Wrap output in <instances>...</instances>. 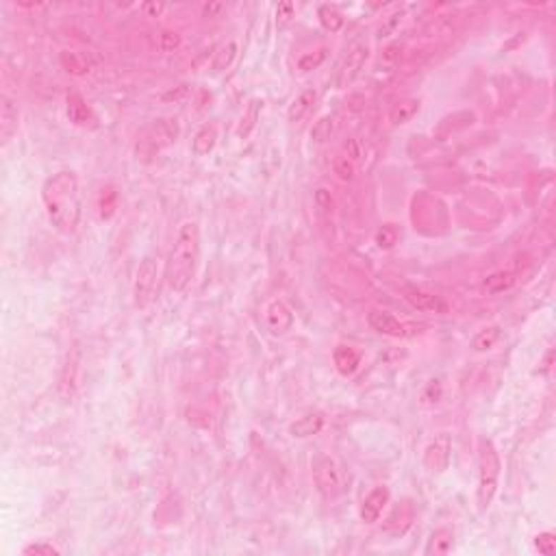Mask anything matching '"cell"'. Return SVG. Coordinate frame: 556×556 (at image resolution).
<instances>
[{"label": "cell", "mask_w": 556, "mask_h": 556, "mask_svg": "<svg viewBox=\"0 0 556 556\" xmlns=\"http://www.w3.org/2000/svg\"><path fill=\"white\" fill-rule=\"evenodd\" d=\"M321 428H324V418H321L319 413H309V415L296 420L289 426V434L298 437V439H307V437L319 434Z\"/></svg>", "instance_id": "15"}, {"label": "cell", "mask_w": 556, "mask_h": 556, "mask_svg": "<svg viewBox=\"0 0 556 556\" xmlns=\"http://www.w3.org/2000/svg\"><path fill=\"white\" fill-rule=\"evenodd\" d=\"M315 98H317V94H315L313 90H307V92H302L300 96H296L294 100H291L289 109H287V120H289L291 124L302 122L307 115L311 113V109H313V105H315Z\"/></svg>", "instance_id": "14"}, {"label": "cell", "mask_w": 556, "mask_h": 556, "mask_svg": "<svg viewBox=\"0 0 556 556\" xmlns=\"http://www.w3.org/2000/svg\"><path fill=\"white\" fill-rule=\"evenodd\" d=\"M404 300L418 311H446V304L442 302V298L434 294H428V291L413 287V285L404 287Z\"/></svg>", "instance_id": "11"}, {"label": "cell", "mask_w": 556, "mask_h": 556, "mask_svg": "<svg viewBox=\"0 0 556 556\" xmlns=\"http://www.w3.org/2000/svg\"><path fill=\"white\" fill-rule=\"evenodd\" d=\"M333 170H335V174L337 177L341 179V181H353L355 179V161L353 159H348L345 155H341V157H337L335 161H333Z\"/></svg>", "instance_id": "26"}, {"label": "cell", "mask_w": 556, "mask_h": 556, "mask_svg": "<svg viewBox=\"0 0 556 556\" xmlns=\"http://www.w3.org/2000/svg\"><path fill=\"white\" fill-rule=\"evenodd\" d=\"M179 46H181V37H179V33L163 31V33L159 35V48H161L163 52H172L174 48H179Z\"/></svg>", "instance_id": "30"}, {"label": "cell", "mask_w": 556, "mask_h": 556, "mask_svg": "<svg viewBox=\"0 0 556 556\" xmlns=\"http://www.w3.org/2000/svg\"><path fill=\"white\" fill-rule=\"evenodd\" d=\"M235 52H237V44L235 42H228L220 48V52L215 54V64H213V70H224L226 66H230V61L235 59Z\"/></svg>", "instance_id": "27"}, {"label": "cell", "mask_w": 556, "mask_h": 556, "mask_svg": "<svg viewBox=\"0 0 556 556\" xmlns=\"http://www.w3.org/2000/svg\"><path fill=\"white\" fill-rule=\"evenodd\" d=\"M200 261V228L196 222H183L174 237L167 263L165 280L172 291H185L196 276Z\"/></svg>", "instance_id": "2"}, {"label": "cell", "mask_w": 556, "mask_h": 556, "mask_svg": "<svg viewBox=\"0 0 556 556\" xmlns=\"http://www.w3.org/2000/svg\"><path fill=\"white\" fill-rule=\"evenodd\" d=\"M515 283H517V276L513 274V272H493V274H489L485 280H483V289L487 291V294H504V291H509V289H513L515 287Z\"/></svg>", "instance_id": "18"}, {"label": "cell", "mask_w": 556, "mask_h": 556, "mask_svg": "<svg viewBox=\"0 0 556 556\" xmlns=\"http://www.w3.org/2000/svg\"><path fill=\"white\" fill-rule=\"evenodd\" d=\"M222 9H224V5H207V7H204V13L211 16V13H215V11H222Z\"/></svg>", "instance_id": "33"}, {"label": "cell", "mask_w": 556, "mask_h": 556, "mask_svg": "<svg viewBox=\"0 0 556 556\" xmlns=\"http://www.w3.org/2000/svg\"><path fill=\"white\" fill-rule=\"evenodd\" d=\"M497 339H500V326L483 329V331L472 339V350H474V353H487V350L495 348Z\"/></svg>", "instance_id": "20"}, {"label": "cell", "mask_w": 556, "mask_h": 556, "mask_svg": "<svg viewBox=\"0 0 556 556\" xmlns=\"http://www.w3.org/2000/svg\"><path fill=\"white\" fill-rule=\"evenodd\" d=\"M266 324H268V331L276 337L285 335L291 331L294 326V313L289 311V307L280 300H274L270 302L268 311H266Z\"/></svg>", "instance_id": "9"}, {"label": "cell", "mask_w": 556, "mask_h": 556, "mask_svg": "<svg viewBox=\"0 0 556 556\" xmlns=\"http://www.w3.org/2000/svg\"><path fill=\"white\" fill-rule=\"evenodd\" d=\"M418 113H420V100L418 98H402L394 105V109L389 113V120L394 126H402L406 122H411Z\"/></svg>", "instance_id": "16"}, {"label": "cell", "mask_w": 556, "mask_h": 556, "mask_svg": "<svg viewBox=\"0 0 556 556\" xmlns=\"http://www.w3.org/2000/svg\"><path fill=\"white\" fill-rule=\"evenodd\" d=\"M333 361L341 376H353L361 365V355L353 345H337L333 350Z\"/></svg>", "instance_id": "13"}, {"label": "cell", "mask_w": 556, "mask_h": 556, "mask_svg": "<svg viewBox=\"0 0 556 556\" xmlns=\"http://www.w3.org/2000/svg\"><path fill=\"white\" fill-rule=\"evenodd\" d=\"M333 131H335V120L331 118V115H326V118H321L313 124L311 129V139L315 143H326L331 137H333Z\"/></svg>", "instance_id": "22"}, {"label": "cell", "mask_w": 556, "mask_h": 556, "mask_svg": "<svg viewBox=\"0 0 556 556\" xmlns=\"http://www.w3.org/2000/svg\"><path fill=\"white\" fill-rule=\"evenodd\" d=\"M165 9H167V5H155V3L143 5V11H146V16H148V18H159Z\"/></svg>", "instance_id": "32"}, {"label": "cell", "mask_w": 556, "mask_h": 556, "mask_svg": "<svg viewBox=\"0 0 556 556\" xmlns=\"http://www.w3.org/2000/svg\"><path fill=\"white\" fill-rule=\"evenodd\" d=\"M16 131H18V105L7 94H3V98H0V135H3V143H9Z\"/></svg>", "instance_id": "12"}, {"label": "cell", "mask_w": 556, "mask_h": 556, "mask_svg": "<svg viewBox=\"0 0 556 556\" xmlns=\"http://www.w3.org/2000/svg\"><path fill=\"white\" fill-rule=\"evenodd\" d=\"M376 244H378V248H383V250L394 248L398 244V228L394 224H385L383 228L376 232Z\"/></svg>", "instance_id": "25"}, {"label": "cell", "mask_w": 556, "mask_h": 556, "mask_svg": "<svg viewBox=\"0 0 556 556\" xmlns=\"http://www.w3.org/2000/svg\"><path fill=\"white\" fill-rule=\"evenodd\" d=\"M294 11L296 7L291 3H280L278 9H276V20H278V26H285L291 18H294Z\"/></svg>", "instance_id": "31"}, {"label": "cell", "mask_w": 556, "mask_h": 556, "mask_svg": "<svg viewBox=\"0 0 556 556\" xmlns=\"http://www.w3.org/2000/svg\"><path fill=\"white\" fill-rule=\"evenodd\" d=\"M317 16H319V22H321V26L326 28V31H331V33L341 31V26H343V16H341L335 7L321 5V7L317 9Z\"/></svg>", "instance_id": "21"}, {"label": "cell", "mask_w": 556, "mask_h": 556, "mask_svg": "<svg viewBox=\"0 0 556 556\" xmlns=\"http://www.w3.org/2000/svg\"><path fill=\"white\" fill-rule=\"evenodd\" d=\"M478 504L480 509H489V504L493 502V495L497 491V483H500V470L502 463L500 456H497V450L493 446V442L489 439H483L480 442V456H478Z\"/></svg>", "instance_id": "3"}, {"label": "cell", "mask_w": 556, "mask_h": 556, "mask_svg": "<svg viewBox=\"0 0 556 556\" xmlns=\"http://www.w3.org/2000/svg\"><path fill=\"white\" fill-rule=\"evenodd\" d=\"M326 48H319V50H315V52H307V54H302L300 59H298V70L300 72H311V70H317L321 64L326 61Z\"/></svg>", "instance_id": "24"}, {"label": "cell", "mask_w": 556, "mask_h": 556, "mask_svg": "<svg viewBox=\"0 0 556 556\" xmlns=\"http://www.w3.org/2000/svg\"><path fill=\"white\" fill-rule=\"evenodd\" d=\"M157 287H159V280H157V261L153 256H143L139 268H137V276H135V304L139 309L148 307L153 300H155V294H157Z\"/></svg>", "instance_id": "5"}, {"label": "cell", "mask_w": 556, "mask_h": 556, "mask_svg": "<svg viewBox=\"0 0 556 556\" xmlns=\"http://www.w3.org/2000/svg\"><path fill=\"white\" fill-rule=\"evenodd\" d=\"M389 489L387 487H374L367 495L365 500L361 502V509H359V515H361V521L363 524H376L383 515L385 507L389 504Z\"/></svg>", "instance_id": "8"}, {"label": "cell", "mask_w": 556, "mask_h": 556, "mask_svg": "<svg viewBox=\"0 0 556 556\" xmlns=\"http://www.w3.org/2000/svg\"><path fill=\"white\" fill-rule=\"evenodd\" d=\"M68 102V120L78 126V129H96V113L92 111V107L87 105V100L76 92H68L66 96Z\"/></svg>", "instance_id": "7"}, {"label": "cell", "mask_w": 556, "mask_h": 556, "mask_svg": "<svg viewBox=\"0 0 556 556\" xmlns=\"http://www.w3.org/2000/svg\"><path fill=\"white\" fill-rule=\"evenodd\" d=\"M367 324L372 326V331H376L380 335H387V337H406L408 335V331L402 321L387 311H372L367 315Z\"/></svg>", "instance_id": "10"}, {"label": "cell", "mask_w": 556, "mask_h": 556, "mask_svg": "<svg viewBox=\"0 0 556 556\" xmlns=\"http://www.w3.org/2000/svg\"><path fill=\"white\" fill-rule=\"evenodd\" d=\"M367 57H369V46L365 42H359L348 50L345 59L337 72V87L339 90H345V87H350L361 76V72L367 64Z\"/></svg>", "instance_id": "6"}, {"label": "cell", "mask_w": 556, "mask_h": 556, "mask_svg": "<svg viewBox=\"0 0 556 556\" xmlns=\"http://www.w3.org/2000/svg\"><path fill=\"white\" fill-rule=\"evenodd\" d=\"M22 554H46V556H52V554H61V550L57 548V545H52V543H46V541H40V543H31V545H26L24 550H22Z\"/></svg>", "instance_id": "29"}, {"label": "cell", "mask_w": 556, "mask_h": 556, "mask_svg": "<svg viewBox=\"0 0 556 556\" xmlns=\"http://www.w3.org/2000/svg\"><path fill=\"white\" fill-rule=\"evenodd\" d=\"M42 200L50 224L64 235H74L83 215L76 174L72 170H59L52 174L42 187Z\"/></svg>", "instance_id": "1"}, {"label": "cell", "mask_w": 556, "mask_h": 556, "mask_svg": "<svg viewBox=\"0 0 556 556\" xmlns=\"http://www.w3.org/2000/svg\"><path fill=\"white\" fill-rule=\"evenodd\" d=\"M215 141H218V129H215L213 124H204V126L196 133V137H194V141H191V150H194V155L204 157V155H209V153L213 150Z\"/></svg>", "instance_id": "17"}, {"label": "cell", "mask_w": 556, "mask_h": 556, "mask_svg": "<svg viewBox=\"0 0 556 556\" xmlns=\"http://www.w3.org/2000/svg\"><path fill=\"white\" fill-rule=\"evenodd\" d=\"M535 545H537V550L541 554L550 556V554L556 552V535L554 533H541V535L535 537Z\"/></svg>", "instance_id": "28"}, {"label": "cell", "mask_w": 556, "mask_h": 556, "mask_svg": "<svg viewBox=\"0 0 556 556\" xmlns=\"http://www.w3.org/2000/svg\"><path fill=\"white\" fill-rule=\"evenodd\" d=\"M454 548V533L450 528H439L430 535L424 554L432 556V554H448Z\"/></svg>", "instance_id": "19"}, {"label": "cell", "mask_w": 556, "mask_h": 556, "mask_svg": "<svg viewBox=\"0 0 556 556\" xmlns=\"http://www.w3.org/2000/svg\"><path fill=\"white\" fill-rule=\"evenodd\" d=\"M313 480L319 489V493L329 497V500H335L345 491V478L341 467L337 465L335 459L331 456H317L313 461Z\"/></svg>", "instance_id": "4"}, {"label": "cell", "mask_w": 556, "mask_h": 556, "mask_svg": "<svg viewBox=\"0 0 556 556\" xmlns=\"http://www.w3.org/2000/svg\"><path fill=\"white\" fill-rule=\"evenodd\" d=\"M61 64L70 74H87L90 72V64H87V59L81 57L78 52H64Z\"/></svg>", "instance_id": "23"}]
</instances>
